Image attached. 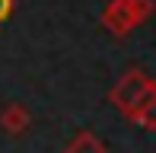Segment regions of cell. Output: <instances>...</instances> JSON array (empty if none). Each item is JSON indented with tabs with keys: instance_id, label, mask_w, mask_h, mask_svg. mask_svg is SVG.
Returning <instances> with one entry per match:
<instances>
[{
	"instance_id": "5",
	"label": "cell",
	"mask_w": 156,
	"mask_h": 153,
	"mask_svg": "<svg viewBox=\"0 0 156 153\" xmlns=\"http://www.w3.org/2000/svg\"><path fill=\"white\" fill-rule=\"evenodd\" d=\"M67 150H70V153H80V150H93V153H102V150H105V141H102V137H96L93 131H80V134H76L73 141L67 144Z\"/></svg>"
},
{
	"instance_id": "4",
	"label": "cell",
	"mask_w": 156,
	"mask_h": 153,
	"mask_svg": "<svg viewBox=\"0 0 156 153\" xmlns=\"http://www.w3.org/2000/svg\"><path fill=\"white\" fill-rule=\"evenodd\" d=\"M131 121H137V124H144L147 131H156V83H153V89L144 96V102L137 105V112L131 115Z\"/></svg>"
},
{
	"instance_id": "3",
	"label": "cell",
	"mask_w": 156,
	"mask_h": 153,
	"mask_svg": "<svg viewBox=\"0 0 156 153\" xmlns=\"http://www.w3.org/2000/svg\"><path fill=\"white\" fill-rule=\"evenodd\" d=\"M32 124V115L26 105H19V102H10V105L0 112V128L6 131V134H26Z\"/></svg>"
},
{
	"instance_id": "1",
	"label": "cell",
	"mask_w": 156,
	"mask_h": 153,
	"mask_svg": "<svg viewBox=\"0 0 156 153\" xmlns=\"http://www.w3.org/2000/svg\"><path fill=\"white\" fill-rule=\"evenodd\" d=\"M153 10H156L153 0H108L102 10V26L115 38H124L140 23H147L153 16Z\"/></svg>"
},
{
	"instance_id": "2",
	"label": "cell",
	"mask_w": 156,
	"mask_h": 153,
	"mask_svg": "<svg viewBox=\"0 0 156 153\" xmlns=\"http://www.w3.org/2000/svg\"><path fill=\"white\" fill-rule=\"evenodd\" d=\"M153 76L137 70V67H131V70H124L121 76H118V83L108 89V102L118 109L124 118H131L134 112H137V105L144 102V96L153 89Z\"/></svg>"
},
{
	"instance_id": "6",
	"label": "cell",
	"mask_w": 156,
	"mask_h": 153,
	"mask_svg": "<svg viewBox=\"0 0 156 153\" xmlns=\"http://www.w3.org/2000/svg\"><path fill=\"white\" fill-rule=\"evenodd\" d=\"M13 13V0H0V23H6Z\"/></svg>"
}]
</instances>
